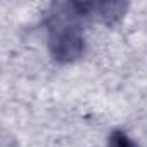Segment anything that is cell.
Here are the masks:
<instances>
[{"mask_svg":"<svg viewBox=\"0 0 147 147\" xmlns=\"http://www.w3.org/2000/svg\"><path fill=\"white\" fill-rule=\"evenodd\" d=\"M76 12L73 4L57 5L50 16V35L49 50L59 62H73L83 55L85 38L76 24Z\"/></svg>","mask_w":147,"mask_h":147,"instance_id":"6da1fadb","label":"cell"},{"mask_svg":"<svg viewBox=\"0 0 147 147\" xmlns=\"http://www.w3.org/2000/svg\"><path fill=\"white\" fill-rule=\"evenodd\" d=\"M107 147H138V145L123 130H114L107 138Z\"/></svg>","mask_w":147,"mask_h":147,"instance_id":"7a4b0ae2","label":"cell"}]
</instances>
